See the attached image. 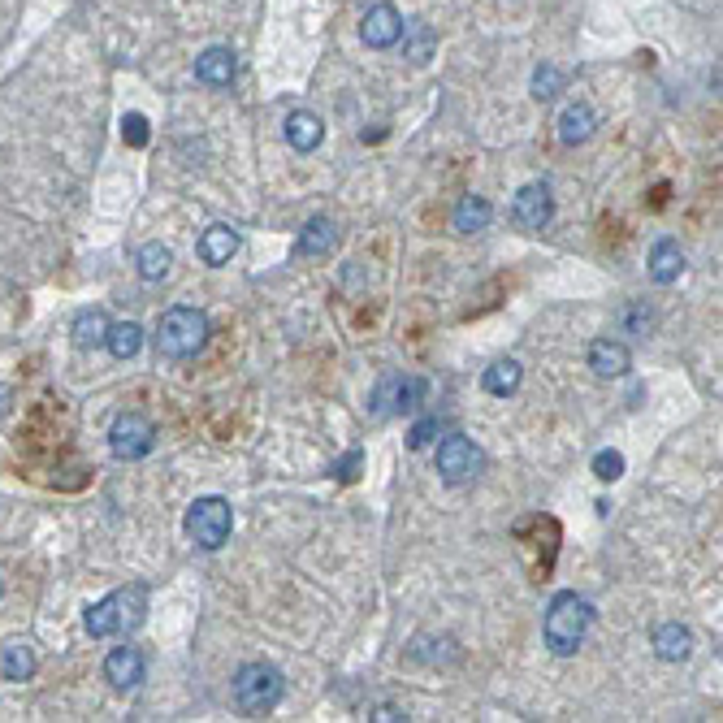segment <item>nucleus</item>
I'll return each mask as SVG.
<instances>
[{"label":"nucleus","instance_id":"nucleus-21","mask_svg":"<svg viewBox=\"0 0 723 723\" xmlns=\"http://www.w3.org/2000/svg\"><path fill=\"white\" fill-rule=\"evenodd\" d=\"M490 217H494V208H490V200H481V195H464V200L455 204V230L459 234H477V230H485L490 226Z\"/></svg>","mask_w":723,"mask_h":723},{"label":"nucleus","instance_id":"nucleus-27","mask_svg":"<svg viewBox=\"0 0 723 723\" xmlns=\"http://www.w3.org/2000/svg\"><path fill=\"white\" fill-rule=\"evenodd\" d=\"M559 87H563V74L555 70V65H542V70L533 74V96L537 100H555Z\"/></svg>","mask_w":723,"mask_h":723},{"label":"nucleus","instance_id":"nucleus-4","mask_svg":"<svg viewBox=\"0 0 723 723\" xmlns=\"http://www.w3.org/2000/svg\"><path fill=\"white\" fill-rule=\"evenodd\" d=\"M234 702H239L243 715H269L273 706L282 702L286 693V680L273 663H243L239 672H234Z\"/></svg>","mask_w":723,"mask_h":723},{"label":"nucleus","instance_id":"nucleus-11","mask_svg":"<svg viewBox=\"0 0 723 723\" xmlns=\"http://www.w3.org/2000/svg\"><path fill=\"white\" fill-rule=\"evenodd\" d=\"M234 70H239V61H234V48H226V44L204 48L200 57H195V78L208 83V87H230Z\"/></svg>","mask_w":723,"mask_h":723},{"label":"nucleus","instance_id":"nucleus-33","mask_svg":"<svg viewBox=\"0 0 723 723\" xmlns=\"http://www.w3.org/2000/svg\"><path fill=\"white\" fill-rule=\"evenodd\" d=\"M0 594H5V581H0Z\"/></svg>","mask_w":723,"mask_h":723},{"label":"nucleus","instance_id":"nucleus-23","mask_svg":"<svg viewBox=\"0 0 723 723\" xmlns=\"http://www.w3.org/2000/svg\"><path fill=\"white\" fill-rule=\"evenodd\" d=\"M104 347H109L117 360H135L143 347V330L135 321H117V325H109V334H104Z\"/></svg>","mask_w":723,"mask_h":723},{"label":"nucleus","instance_id":"nucleus-18","mask_svg":"<svg viewBox=\"0 0 723 723\" xmlns=\"http://www.w3.org/2000/svg\"><path fill=\"white\" fill-rule=\"evenodd\" d=\"M654 654H659L663 663H685L693 654V633L685 624H663L659 633H654Z\"/></svg>","mask_w":723,"mask_h":723},{"label":"nucleus","instance_id":"nucleus-20","mask_svg":"<svg viewBox=\"0 0 723 723\" xmlns=\"http://www.w3.org/2000/svg\"><path fill=\"white\" fill-rule=\"evenodd\" d=\"M338 243V226L330 217H312L304 230H299V256H325L334 252Z\"/></svg>","mask_w":723,"mask_h":723},{"label":"nucleus","instance_id":"nucleus-5","mask_svg":"<svg viewBox=\"0 0 723 723\" xmlns=\"http://www.w3.org/2000/svg\"><path fill=\"white\" fill-rule=\"evenodd\" d=\"M234 529V511L226 498L208 494V498H195L191 511H187V537L200 550H221L226 546V537Z\"/></svg>","mask_w":723,"mask_h":723},{"label":"nucleus","instance_id":"nucleus-3","mask_svg":"<svg viewBox=\"0 0 723 723\" xmlns=\"http://www.w3.org/2000/svg\"><path fill=\"white\" fill-rule=\"evenodd\" d=\"M204 343H208V317L200 308L178 304L156 325V351H161L165 360H191L204 351Z\"/></svg>","mask_w":723,"mask_h":723},{"label":"nucleus","instance_id":"nucleus-24","mask_svg":"<svg viewBox=\"0 0 723 723\" xmlns=\"http://www.w3.org/2000/svg\"><path fill=\"white\" fill-rule=\"evenodd\" d=\"M169 265H174V252L165 243H143L139 247V278L143 282H165Z\"/></svg>","mask_w":723,"mask_h":723},{"label":"nucleus","instance_id":"nucleus-19","mask_svg":"<svg viewBox=\"0 0 723 723\" xmlns=\"http://www.w3.org/2000/svg\"><path fill=\"white\" fill-rule=\"evenodd\" d=\"M70 334H74V347H78V351H96V347H104V334H109V317H104L100 308H83V312L74 317Z\"/></svg>","mask_w":723,"mask_h":723},{"label":"nucleus","instance_id":"nucleus-32","mask_svg":"<svg viewBox=\"0 0 723 723\" xmlns=\"http://www.w3.org/2000/svg\"><path fill=\"white\" fill-rule=\"evenodd\" d=\"M373 719H377V723H394V719H407V715L399 711V706H377V715H373Z\"/></svg>","mask_w":723,"mask_h":723},{"label":"nucleus","instance_id":"nucleus-14","mask_svg":"<svg viewBox=\"0 0 723 723\" xmlns=\"http://www.w3.org/2000/svg\"><path fill=\"white\" fill-rule=\"evenodd\" d=\"M633 356H628L624 343H615V338H598L594 347H589V368H594L598 377H624Z\"/></svg>","mask_w":723,"mask_h":723},{"label":"nucleus","instance_id":"nucleus-6","mask_svg":"<svg viewBox=\"0 0 723 723\" xmlns=\"http://www.w3.org/2000/svg\"><path fill=\"white\" fill-rule=\"evenodd\" d=\"M481 468H485V455H481L477 442L459 438V433H451V438L438 442V472H442L446 485H464V481L477 477Z\"/></svg>","mask_w":723,"mask_h":723},{"label":"nucleus","instance_id":"nucleus-8","mask_svg":"<svg viewBox=\"0 0 723 723\" xmlns=\"http://www.w3.org/2000/svg\"><path fill=\"white\" fill-rule=\"evenodd\" d=\"M420 399H425V381L412 377V373H390V377H381V386H377V394H373V412H377V416L412 412Z\"/></svg>","mask_w":723,"mask_h":723},{"label":"nucleus","instance_id":"nucleus-22","mask_svg":"<svg viewBox=\"0 0 723 723\" xmlns=\"http://www.w3.org/2000/svg\"><path fill=\"white\" fill-rule=\"evenodd\" d=\"M481 381H485V390L503 399V394H516V390H520L524 368H520V360H494L490 368H485V377H481Z\"/></svg>","mask_w":723,"mask_h":723},{"label":"nucleus","instance_id":"nucleus-29","mask_svg":"<svg viewBox=\"0 0 723 723\" xmlns=\"http://www.w3.org/2000/svg\"><path fill=\"white\" fill-rule=\"evenodd\" d=\"M122 135H126L130 148H143V143H148V117H143V113H126Z\"/></svg>","mask_w":723,"mask_h":723},{"label":"nucleus","instance_id":"nucleus-1","mask_svg":"<svg viewBox=\"0 0 723 723\" xmlns=\"http://www.w3.org/2000/svg\"><path fill=\"white\" fill-rule=\"evenodd\" d=\"M589 624H594V607H589L581 594H572V589L555 594L546 607V620H542V637H546L550 654L572 659V654L581 650V641L589 637Z\"/></svg>","mask_w":723,"mask_h":723},{"label":"nucleus","instance_id":"nucleus-30","mask_svg":"<svg viewBox=\"0 0 723 723\" xmlns=\"http://www.w3.org/2000/svg\"><path fill=\"white\" fill-rule=\"evenodd\" d=\"M429 48H433V35H429V31H420V35L412 39V61H416V65H425V61H429Z\"/></svg>","mask_w":723,"mask_h":723},{"label":"nucleus","instance_id":"nucleus-26","mask_svg":"<svg viewBox=\"0 0 723 723\" xmlns=\"http://www.w3.org/2000/svg\"><path fill=\"white\" fill-rule=\"evenodd\" d=\"M446 425L438 416H429V420H416L412 425V433H407V446H412V451H425V446H433V438H438Z\"/></svg>","mask_w":723,"mask_h":723},{"label":"nucleus","instance_id":"nucleus-12","mask_svg":"<svg viewBox=\"0 0 723 723\" xmlns=\"http://www.w3.org/2000/svg\"><path fill=\"white\" fill-rule=\"evenodd\" d=\"M104 680H109L113 689H135L143 680V654L135 646H117L109 659H104Z\"/></svg>","mask_w":723,"mask_h":723},{"label":"nucleus","instance_id":"nucleus-15","mask_svg":"<svg viewBox=\"0 0 723 723\" xmlns=\"http://www.w3.org/2000/svg\"><path fill=\"white\" fill-rule=\"evenodd\" d=\"M239 252V230H230V226H208L200 234V260L204 265H230V256Z\"/></svg>","mask_w":723,"mask_h":723},{"label":"nucleus","instance_id":"nucleus-9","mask_svg":"<svg viewBox=\"0 0 723 723\" xmlns=\"http://www.w3.org/2000/svg\"><path fill=\"white\" fill-rule=\"evenodd\" d=\"M550 217H555V195H550L546 182H529V187L516 191L511 200V221L520 230H546Z\"/></svg>","mask_w":723,"mask_h":723},{"label":"nucleus","instance_id":"nucleus-16","mask_svg":"<svg viewBox=\"0 0 723 723\" xmlns=\"http://www.w3.org/2000/svg\"><path fill=\"white\" fill-rule=\"evenodd\" d=\"M594 126H598V117L589 104H568L559 117V143L563 148H576V143H585L589 135H594Z\"/></svg>","mask_w":723,"mask_h":723},{"label":"nucleus","instance_id":"nucleus-10","mask_svg":"<svg viewBox=\"0 0 723 723\" xmlns=\"http://www.w3.org/2000/svg\"><path fill=\"white\" fill-rule=\"evenodd\" d=\"M403 13L394 9V5H386V0H381V5H373L364 13V22H360V35H364V44L368 48H394L403 39Z\"/></svg>","mask_w":723,"mask_h":723},{"label":"nucleus","instance_id":"nucleus-2","mask_svg":"<svg viewBox=\"0 0 723 723\" xmlns=\"http://www.w3.org/2000/svg\"><path fill=\"white\" fill-rule=\"evenodd\" d=\"M148 615V589L143 585H126V589H113L104 594L100 602H91L83 624L91 637H117V633H135Z\"/></svg>","mask_w":723,"mask_h":723},{"label":"nucleus","instance_id":"nucleus-17","mask_svg":"<svg viewBox=\"0 0 723 723\" xmlns=\"http://www.w3.org/2000/svg\"><path fill=\"white\" fill-rule=\"evenodd\" d=\"M680 269H685V252H680L676 239H659L650 252V278L659 286H672L680 278Z\"/></svg>","mask_w":723,"mask_h":723},{"label":"nucleus","instance_id":"nucleus-31","mask_svg":"<svg viewBox=\"0 0 723 723\" xmlns=\"http://www.w3.org/2000/svg\"><path fill=\"white\" fill-rule=\"evenodd\" d=\"M356 464H360V451H351V455H347V459H343V464H338L334 472H338V477H343V481H351V477H356Z\"/></svg>","mask_w":723,"mask_h":723},{"label":"nucleus","instance_id":"nucleus-25","mask_svg":"<svg viewBox=\"0 0 723 723\" xmlns=\"http://www.w3.org/2000/svg\"><path fill=\"white\" fill-rule=\"evenodd\" d=\"M35 650L26 646V641H9L5 646V659H0V672H5V680H31L35 676Z\"/></svg>","mask_w":723,"mask_h":723},{"label":"nucleus","instance_id":"nucleus-7","mask_svg":"<svg viewBox=\"0 0 723 723\" xmlns=\"http://www.w3.org/2000/svg\"><path fill=\"white\" fill-rule=\"evenodd\" d=\"M156 442V425L143 412H122L109 429V451L117 459H143Z\"/></svg>","mask_w":723,"mask_h":723},{"label":"nucleus","instance_id":"nucleus-28","mask_svg":"<svg viewBox=\"0 0 723 723\" xmlns=\"http://www.w3.org/2000/svg\"><path fill=\"white\" fill-rule=\"evenodd\" d=\"M594 477L598 481H620L624 477V455L620 451H598L594 455Z\"/></svg>","mask_w":723,"mask_h":723},{"label":"nucleus","instance_id":"nucleus-13","mask_svg":"<svg viewBox=\"0 0 723 723\" xmlns=\"http://www.w3.org/2000/svg\"><path fill=\"white\" fill-rule=\"evenodd\" d=\"M321 139H325V126H321L317 113L295 109L291 117H286V143H291L295 152H317Z\"/></svg>","mask_w":723,"mask_h":723}]
</instances>
